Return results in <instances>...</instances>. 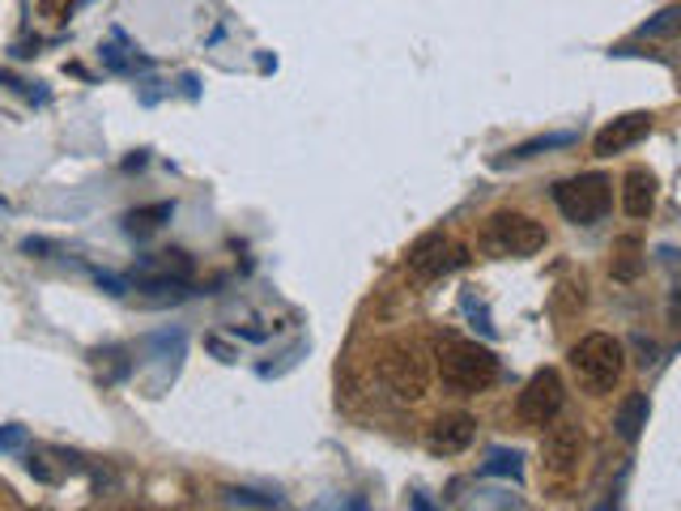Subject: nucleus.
<instances>
[{
    "instance_id": "8",
    "label": "nucleus",
    "mask_w": 681,
    "mask_h": 511,
    "mask_svg": "<svg viewBox=\"0 0 681 511\" xmlns=\"http://www.w3.org/2000/svg\"><path fill=\"white\" fill-rule=\"evenodd\" d=\"M460 265H469V247L460 239H451V235H444V231H430V235H422L409 247V269L417 277H426V281L447 277V273H456Z\"/></svg>"
},
{
    "instance_id": "9",
    "label": "nucleus",
    "mask_w": 681,
    "mask_h": 511,
    "mask_svg": "<svg viewBox=\"0 0 681 511\" xmlns=\"http://www.w3.org/2000/svg\"><path fill=\"white\" fill-rule=\"evenodd\" d=\"M477 422L469 414H439V418L426 426V451L430 456H460V451L473 444Z\"/></svg>"
},
{
    "instance_id": "4",
    "label": "nucleus",
    "mask_w": 681,
    "mask_h": 511,
    "mask_svg": "<svg viewBox=\"0 0 681 511\" xmlns=\"http://www.w3.org/2000/svg\"><path fill=\"white\" fill-rule=\"evenodd\" d=\"M439 380H444V388L460 392V396H477V392H486L499 380V359L477 341H456L451 337L439 350Z\"/></svg>"
},
{
    "instance_id": "11",
    "label": "nucleus",
    "mask_w": 681,
    "mask_h": 511,
    "mask_svg": "<svg viewBox=\"0 0 681 511\" xmlns=\"http://www.w3.org/2000/svg\"><path fill=\"white\" fill-rule=\"evenodd\" d=\"M188 277H192V256L179 252V247H171V252H153L149 260H141V269H137V281L149 286V290H167V286L175 290Z\"/></svg>"
},
{
    "instance_id": "13",
    "label": "nucleus",
    "mask_w": 681,
    "mask_h": 511,
    "mask_svg": "<svg viewBox=\"0 0 681 511\" xmlns=\"http://www.w3.org/2000/svg\"><path fill=\"white\" fill-rule=\"evenodd\" d=\"M614 426H618V435H623L626 444H635L639 430L648 426V396L643 392H626L618 414H614Z\"/></svg>"
},
{
    "instance_id": "18",
    "label": "nucleus",
    "mask_w": 681,
    "mask_h": 511,
    "mask_svg": "<svg viewBox=\"0 0 681 511\" xmlns=\"http://www.w3.org/2000/svg\"><path fill=\"white\" fill-rule=\"evenodd\" d=\"M486 473H511V478H515V473H520V456H515V451H511V456L499 451V456L486 465Z\"/></svg>"
},
{
    "instance_id": "7",
    "label": "nucleus",
    "mask_w": 681,
    "mask_h": 511,
    "mask_svg": "<svg viewBox=\"0 0 681 511\" xmlns=\"http://www.w3.org/2000/svg\"><path fill=\"white\" fill-rule=\"evenodd\" d=\"M563 401H566L563 375L554 366H545V371H536L533 380L524 384L520 401H515V414H520L524 426H550V422L563 414Z\"/></svg>"
},
{
    "instance_id": "14",
    "label": "nucleus",
    "mask_w": 681,
    "mask_h": 511,
    "mask_svg": "<svg viewBox=\"0 0 681 511\" xmlns=\"http://www.w3.org/2000/svg\"><path fill=\"white\" fill-rule=\"evenodd\" d=\"M643 247H639V239H618V247H614V265H609V273L618 277V281H635L639 273H643V256H639Z\"/></svg>"
},
{
    "instance_id": "19",
    "label": "nucleus",
    "mask_w": 681,
    "mask_h": 511,
    "mask_svg": "<svg viewBox=\"0 0 681 511\" xmlns=\"http://www.w3.org/2000/svg\"><path fill=\"white\" fill-rule=\"evenodd\" d=\"M414 508H417V511H430V508H426V499H422V494L414 499Z\"/></svg>"
},
{
    "instance_id": "15",
    "label": "nucleus",
    "mask_w": 681,
    "mask_h": 511,
    "mask_svg": "<svg viewBox=\"0 0 681 511\" xmlns=\"http://www.w3.org/2000/svg\"><path fill=\"white\" fill-rule=\"evenodd\" d=\"M171 213H175V205L158 201V205H146V210H132L124 217V226H128V235H153L162 222H171Z\"/></svg>"
},
{
    "instance_id": "5",
    "label": "nucleus",
    "mask_w": 681,
    "mask_h": 511,
    "mask_svg": "<svg viewBox=\"0 0 681 511\" xmlns=\"http://www.w3.org/2000/svg\"><path fill=\"white\" fill-rule=\"evenodd\" d=\"M481 247L490 256H533V252L545 247V226L520 210H499L486 217Z\"/></svg>"
},
{
    "instance_id": "20",
    "label": "nucleus",
    "mask_w": 681,
    "mask_h": 511,
    "mask_svg": "<svg viewBox=\"0 0 681 511\" xmlns=\"http://www.w3.org/2000/svg\"><path fill=\"white\" fill-rule=\"evenodd\" d=\"M128 511H141V508H128Z\"/></svg>"
},
{
    "instance_id": "6",
    "label": "nucleus",
    "mask_w": 681,
    "mask_h": 511,
    "mask_svg": "<svg viewBox=\"0 0 681 511\" xmlns=\"http://www.w3.org/2000/svg\"><path fill=\"white\" fill-rule=\"evenodd\" d=\"M609 201H614V183L605 175H575V180H563L554 188V205L563 210L566 222L575 226H593L609 213Z\"/></svg>"
},
{
    "instance_id": "2",
    "label": "nucleus",
    "mask_w": 681,
    "mask_h": 511,
    "mask_svg": "<svg viewBox=\"0 0 681 511\" xmlns=\"http://www.w3.org/2000/svg\"><path fill=\"white\" fill-rule=\"evenodd\" d=\"M380 380L396 401H422L430 392V354L417 337H392L380 350Z\"/></svg>"
},
{
    "instance_id": "1",
    "label": "nucleus",
    "mask_w": 681,
    "mask_h": 511,
    "mask_svg": "<svg viewBox=\"0 0 681 511\" xmlns=\"http://www.w3.org/2000/svg\"><path fill=\"white\" fill-rule=\"evenodd\" d=\"M584 451H588V439L579 430V422H550L545 439H541V481L554 499H566L579 481V469H584Z\"/></svg>"
},
{
    "instance_id": "16",
    "label": "nucleus",
    "mask_w": 681,
    "mask_h": 511,
    "mask_svg": "<svg viewBox=\"0 0 681 511\" xmlns=\"http://www.w3.org/2000/svg\"><path fill=\"white\" fill-rule=\"evenodd\" d=\"M678 31H681V4H673V9H664L660 18H652L639 34H652L656 39V34H678Z\"/></svg>"
},
{
    "instance_id": "17",
    "label": "nucleus",
    "mask_w": 681,
    "mask_h": 511,
    "mask_svg": "<svg viewBox=\"0 0 681 511\" xmlns=\"http://www.w3.org/2000/svg\"><path fill=\"white\" fill-rule=\"evenodd\" d=\"M571 137L566 132H558V137H541V141H529V146H520V150H511V158H529V153L536 150H550V146H566Z\"/></svg>"
},
{
    "instance_id": "10",
    "label": "nucleus",
    "mask_w": 681,
    "mask_h": 511,
    "mask_svg": "<svg viewBox=\"0 0 681 511\" xmlns=\"http://www.w3.org/2000/svg\"><path fill=\"white\" fill-rule=\"evenodd\" d=\"M648 132H652V116H648V111H630V116H618V120L605 124V128L596 132L593 150H596V158H614V153L639 146Z\"/></svg>"
},
{
    "instance_id": "3",
    "label": "nucleus",
    "mask_w": 681,
    "mask_h": 511,
    "mask_svg": "<svg viewBox=\"0 0 681 511\" xmlns=\"http://www.w3.org/2000/svg\"><path fill=\"white\" fill-rule=\"evenodd\" d=\"M571 371L579 380V388L593 392V396H605V392L618 388L626 371V350L618 337L609 332H588L571 345Z\"/></svg>"
},
{
    "instance_id": "12",
    "label": "nucleus",
    "mask_w": 681,
    "mask_h": 511,
    "mask_svg": "<svg viewBox=\"0 0 681 511\" xmlns=\"http://www.w3.org/2000/svg\"><path fill=\"white\" fill-rule=\"evenodd\" d=\"M656 205V175L652 171H643V167H635V171H626L623 180V210L626 217H648Z\"/></svg>"
}]
</instances>
